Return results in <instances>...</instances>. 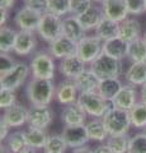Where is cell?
Segmentation results:
<instances>
[{"label": "cell", "mask_w": 146, "mask_h": 153, "mask_svg": "<svg viewBox=\"0 0 146 153\" xmlns=\"http://www.w3.org/2000/svg\"><path fill=\"white\" fill-rule=\"evenodd\" d=\"M142 37H144V38H145V41H146V32H145V35H144V36H142Z\"/></svg>", "instance_id": "cell-52"}, {"label": "cell", "mask_w": 146, "mask_h": 153, "mask_svg": "<svg viewBox=\"0 0 146 153\" xmlns=\"http://www.w3.org/2000/svg\"><path fill=\"white\" fill-rule=\"evenodd\" d=\"M145 133H146V129H145Z\"/></svg>", "instance_id": "cell-53"}, {"label": "cell", "mask_w": 146, "mask_h": 153, "mask_svg": "<svg viewBox=\"0 0 146 153\" xmlns=\"http://www.w3.org/2000/svg\"><path fill=\"white\" fill-rule=\"evenodd\" d=\"M40 37L46 42L51 44L56 38L62 36V19L59 16L46 12L42 14L40 26L37 28Z\"/></svg>", "instance_id": "cell-5"}, {"label": "cell", "mask_w": 146, "mask_h": 153, "mask_svg": "<svg viewBox=\"0 0 146 153\" xmlns=\"http://www.w3.org/2000/svg\"><path fill=\"white\" fill-rule=\"evenodd\" d=\"M7 147L9 148V151L12 153H19L23 148L27 147V138H26V131H14L12 134H9V137L7 138Z\"/></svg>", "instance_id": "cell-33"}, {"label": "cell", "mask_w": 146, "mask_h": 153, "mask_svg": "<svg viewBox=\"0 0 146 153\" xmlns=\"http://www.w3.org/2000/svg\"><path fill=\"white\" fill-rule=\"evenodd\" d=\"M93 1H97V3H103V0H93Z\"/></svg>", "instance_id": "cell-51"}, {"label": "cell", "mask_w": 146, "mask_h": 153, "mask_svg": "<svg viewBox=\"0 0 146 153\" xmlns=\"http://www.w3.org/2000/svg\"><path fill=\"white\" fill-rule=\"evenodd\" d=\"M19 153H37V152H36V148H33V147H29V146H27V147H24V148H23V149H22Z\"/></svg>", "instance_id": "cell-49"}, {"label": "cell", "mask_w": 146, "mask_h": 153, "mask_svg": "<svg viewBox=\"0 0 146 153\" xmlns=\"http://www.w3.org/2000/svg\"><path fill=\"white\" fill-rule=\"evenodd\" d=\"M131 138L127 134H117V135H109L107 139V144L109 146L114 153H127L128 152Z\"/></svg>", "instance_id": "cell-34"}, {"label": "cell", "mask_w": 146, "mask_h": 153, "mask_svg": "<svg viewBox=\"0 0 146 153\" xmlns=\"http://www.w3.org/2000/svg\"><path fill=\"white\" fill-rule=\"evenodd\" d=\"M127 51H128V42H126L120 36L103 42V52L117 60H122L127 56Z\"/></svg>", "instance_id": "cell-21"}, {"label": "cell", "mask_w": 146, "mask_h": 153, "mask_svg": "<svg viewBox=\"0 0 146 153\" xmlns=\"http://www.w3.org/2000/svg\"><path fill=\"white\" fill-rule=\"evenodd\" d=\"M79 93H90L98 92V87L101 83V78L92 69H85L80 75L74 79Z\"/></svg>", "instance_id": "cell-15"}, {"label": "cell", "mask_w": 146, "mask_h": 153, "mask_svg": "<svg viewBox=\"0 0 146 153\" xmlns=\"http://www.w3.org/2000/svg\"><path fill=\"white\" fill-rule=\"evenodd\" d=\"M1 119L10 128H19L28 123V110L21 103H15L4 111Z\"/></svg>", "instance_id": "cell-16"}, {"label": "cell", "mask_w": 146, "mask_h": 153, "mask_svg": "<svg viewBox=\"0 0 146 153\" xmlns=\"http://www.w3.org/2000/svg\"><path fill=\"white\" fill-rule=\"evenodd\" d=\"M26 7L43 14L48 12V0H26Z\"/></svg>", "instance_id": "cell-41"}, {"label": "cell", "mask_w": 146, "mask_h": 153, "mask_svg": "<svg viewBox=\"0 0 146 153\" xmlns=\"http://www.w3.org/2000/svg\"><path fill=\"white\" fill-rule=\"evenodd\" d=\"M26 138H27V144L29 147H33L36 149L45 148L48 135L45 131V129H37V128H28L26 130Z\"/></svg>", "instance_id": "cell-30"}, {"label": "cell", "mask_w": 146, "mask_h": 153, "mask_svg": "<svg viewBox=\"0 0 146 153\" xmlns=\"http://www.w3.org/2000/svg\"><path fill=\"white\" fill-rule=\"evenodd\" d=\"M85 30L79 22L78 17L75 16H69L62 19V35L67 36L71 38L73 41L79 42L85 37Z\"/></svg>", "instance_id": "cell-20"}, {"label": "cell", "mask_w": 146, "mask_h": 153, "mask_svg": "<svg viewBox=\"0 0 146 153\" xmlns=\"http://www.w3.org/2000/svg\"><path fill=\"white\" fill-rule=\"evenodd\" d=\"M48 52L52 55L55 59L62 60L67 56L76 55L78 52V42L73 41L71 38H69L67 36H60L59 38H56L55 41H52L48 46Z\"/></svg>", "instance_id": "cell-11"}, {"label": "cell", "mask_w": 146, "mask_h": 153, "mask_svg": "<svg viewBox=\"0 0 146 153\" xmlns=\"http://www.w3.org/2000/svg\"><path fill=\"white\" fill-rule=\"evenodd\" d=\"M26 93L32 105H50L56 96V88L52 79L32 78L27 84Z\"/></svg>", "instance_id": "cell-1"}, {"label": "cell", "mask_w": 146, "mask_h": 153, "mask_svg": "<svg viewBox=\"0 0 146 153\" xmlns=\"http://www.w3.org/2000/svg\"><path fill=\"white\" fill-rule=\"evenodd\" d=\"M130 117L132 126L137 129H146V103L137 102L130 110Z\"/></svg>", "instance_id": "cell-32"}, {"label": "cell", "mask_w": 146, "mask_h": 153, "mask_svg": "<svg viewBox=\"0 0 146 153\" xmlns=\"http://www.w3.org/2000/svg\"><path fill=\"white\" fill-rule=\"evenodd\" d=\"M104 17L102 8H98L95 5H93L92 8H89L87 12H84L81 16H79L78 19L81 23V26L84 27L85 31H90V30H95L98 25L101 23V21Z\"/></svg>", "instance_id": "cell-25"}, {"label": "cell", "mask_w": 146, "mask_h": 153, "mask_svg": "<svg viewBox=\"0 0 146 153\" xmlns=\"http://www.w3.org/2000/svg\"><path fill=\"white\" fill-rule=\"evenodd\" d=\"M94 153H114L113 149L106 143V144H102V146H98L95 149H94Z\"/></svg>", "instance_id": "cell-44"}, {"label": "cell", "mask_w": 146, "mask_h": 153, "mask_svg": "<svg viewBox=\"0 0 146 153\" xmlns=\"http://www.w3.org/2000/svg\"><path fill=\"white\" fill-rule=\"evenodd\" d=\"M120 37L126 42H132L141 37V25L135 18H126L120 23Z\"/></svg>", "instance_id": "cell-23"}, {"label": "cell", "mask_w": 146, "mask_h": 153, "mask_svg": "<svg viewBox=\"0 0 146 153\" xmlns=\"http://www.w3.org/2000/svg\"><path fill=\"white\" fill-rule=\"evenodd\" d=\"M15 93L12 89H7V88H1L0 91V107L7 110L8 107L15 105Z\"/></svg>", "instance_id": "cell-40"}, {"label": "cell", "mask_w": 146, "mask_h": 153, "mask_svg": "<svg viewBox=\"0 0 146 153\" xmlns=\"http://www.w3.org/2000/svg\"><path fill=\"white\" fill-rule=\"evenodd\" d=\"M62 137L70 148H79L85 146L89 139L85 125H65Z\"/></svg>", "instance_id": "cell-12"}, {"label": "cell", "mask_w": 146, "mask_h": 153, "mask_svg": "<svg viewBox=\"0 0 146 153\" xmlns=\"http://www.w3.org/2000/svg\"><path fill=\"white\" fill-rule=\"evenodd\" d=\"M90 69L101 79L118 78L122 70V64H121V60H117L114 57L102 52L90 64Z\"/></svg>", "instance_id": "cell-4"}, {"label": "cell", "mask_w": 146, "mask_h": 153, "mask_svg": "<svg viewBox=\"0 0 146 153\" xmlns=\"http://www.w3.org/2000/svg\"><path fill=\"white\" fill-rule=\"evenodd\" d=\"M67 144L65 142L62 134H54L48 135V139L45 146V153H65Z\"/></svg>", "instance_id": "cell-35"}, {"label": "cell", "mask_w": 146, "mask_h": 153, "mask_svg": "<svg viewBox=\"0 0 146 153\" xmlns=\"http://www.w3.org/2000/svg\"><path fill=\"white\" fill-rule=\"evenodd\" d=\"M78 102L81 105L88 115H90L93 117H99V119L104 116L112 107H114L113 101H107L98 92L79 93Z\"/></svg>", "instance_id": "cell-3"}, {"label": "cell", "mask_w": 146, "mask_h": 153, "mask_svg": "<svg viewBox=\"0 0 146 153\" xmlns=\"http://www.w3.org/2000/svg\"><path fill=\"white\" fill-rule=\"evenodd\" d=\"M9 128L10 126L1 119V121H0V139H1V142L7 140V138L9 137Z\"/></svg>", "instance_id": "cell-43"}, {"label": "cell", "mask_w": 146, "mask_h": 153, "mask_svg": "<svg viewBox=\"0 0 146 153\" xmlns=\"http://www.w3.org/2000/svg\"><path fill=\"white\" fill-rule=\"evenodd\" d=\"M0 153H12V152L9 151L7 144H1V147H0Z\"/></svg>", "instance_id": "cell-50"}, {"label": "cell", "mask_w": 146, "mask_h": 153, "mask_svg": "<svg viewBox=\"0 0 146 153\" xmlns=\"http://www.w3.org/2000/svg\"><path fill=\"white\" fill-rule=\"evenodd\" d=\"M104 126L109 135H117V134H127L130 130L131 117L130 111L117 107H112L104 116L102 117Z\"/></svg>", "instance_id": "cell-2"}, {"label": "cell", "mask_w": 146, "mask_h": 153, "mask_svg": "<svg viewBox=\"0 0 146 153\" xmlns=\"http://www.w3.org/2000/svg\"><path fill=\"white\" fill-rule=\"evenodd\" d=\"M127 12L131 16H140L146 12V0H126Z\"/></svg>", "instance_id": "cell-39"}, {"label": "cell", "mask_w": 146, "mask_h": 153, "mask_svg": "<svg viewBox=\"0 0 146 153\" xmlns=\"http://www.w3.org/2000/svg\"><path fill=\"white\" fill-rule=\"evenodd\" d=\"M14 3H15V0H0V8L9 10L14 7Z\"/></svg>", "instance_id": "cell-45"}, {"label": "cell", "mask_w": 146, "mask_h": 153, "mask_svg": "<svg viewBox=\"0 0 146 153\" xmlns=\"http://www.w3.org/2000/svg\"><path fill=\"white\" fill-rule=\"evenodd\" d=\"M95 36H98L101 40L104 42L111 38L120 36V22L112 21V19L103 17L101 23L95 28Z\"/></svg>", "instance_id": "cell-24"}, {"label": "cell", "mask_w": 146, "mask_h": 153, "mask_svg": "<svg viewBox=\"0 0 146 153\" xmlns=\"http://www.w3.org/2000/svg\"><path fill=\"white\" fill-rule=\"evenodd\" d=\"M127 57L132 63H146V41L144 37L130 42Z\"/></svg>", "instance_id": "cell-29"}, {"label": "cell", "mask_w": 146, "mask_h": 153, "mask_svg": "<svg viewBox=\"0 0 146 153\" xmlns=\"http://www.w3.org/2000/svg\"><path fill=\"white\" fill-rule=\"evenodd\" d=\"M127 153H146V133H139L131 137Z\"/></svg>", "instance_id": "cell-37"}, {"label": "cell", "mask_w": 146, "mask_h": 153, "mask_svg": "<svg viewBox=\"0 0 146 153\" xmlns=\"http://www.w3.org/2000/svg\"><path fill=\"white\" fill-rule=\"evenodd\" d=\"M137 92H136V87L131 84H126L121 88V91L118 92V94L113 100V105L117 108H122L126 110V111H130L131 108L137 102Z\"/></svg>", "instance_id": "cell-18"}, {"label": "cell", "mask_w": 146, "mask_h": 153, "mask_svg": "<svg viewBox=\"0 0 146 153\" xmlns=\"http://www.w3.org/2000/svg\"><path fill=\"white\" fill-rule=\"evenodd\" d=\"M36 45H37V41H36L33 32L19 31L18 32L17 41H15V45H14L13 51L15 52L17 55L26 56V55H29L31 52L36 49Z\"/></svg>", "instance_id": "cell-19"}, {"label": "cell", "mask_w": 146, "mask_h": 153, "mask_svg": "<svg viewBox=\"0 0 146 153\" xmlns=\"http://www.w3.org/2000/svg\"><path fill=\"white\" fill-rule=\"evenodd\" d=\"M28 75H29V66L26 63H17L13 66V69L1 75V79H0L1 88L15 91L26 82Z\"/></svg>", "instance_id": "cell-8"}, {"label": "cell", "mask_w": 146, "mask_h": 153, "mask_svg": "<svg viewBox=\"0 0 146 153\" xmlns=\"http://www.w3.org/2000/svg\"><path fill=\"white\" fill-rule=\"evenodd\" d=\"M41 18H42V13L24 5L17 12L14 21H15V25L19 27L21 31L34 32L40 26Z\"/></svg>", "instance_id": "cell-10"}, {"label": "cell", "mask_w": 146, "mask_h": 153, "mask_svg": "<svg viewBox=\"0 0 146 153\" xmlns=\"http://www.w3.org/2000/svg\"><path fill=\"white\" fill-rule=\"evenodd\" d=\"M103 52V41L98 36H85L78 42L76 55L85 64H92Z\"/></svg>", "instance_id": "cell-7"}, {"label": "cell", "mask_w": 146, "mask_h": 153, "mask_svg": "<svg viewBox=\"0 0 146 153\" xmlns=\"http://www.w3.org/2000/svg\"><path fill=\"white\" fill-rule=\"evenodd\" d=\"M18 32L13 28H9L3 26L0 30V51L9 54L10 51L14 50V45L17 41Z\"/></svg>", "instance_id": "cell-31"}, {"label": "cell", "mask_w": 146, "mask_h": 153, "mask_svg": "<svg viewBox=\"0 0 146 153\" xmlns=\"http://www.w3.org/2000/svg\"><path fill=\"white\" fill-rule=\"evenodd\" d=\"M79 91L75 85L74 80H65L60 83V85L56 89V98L61 105H70L73 102H76L79 98Z\"/></svg>", "instance_id": "cell-22"}, {"label": "cell", "mask_w": 146, "mask_h": 153, "mask_svg": "<svg viewBox=\"0 0 146 153\" xmlns=\"http://www.w3.org/2000/svg\"><path fill=\"white\" fill-rule=\"evenodd\" d=\"M31 71L33 74V78L54 79L55 76L54 56L46 51L36 52L31 61Z\"/></svg>", "instance_id": "cell-6"}, {"label": "cell", "mask_w": 146, "mask_h": 153, "mask_svg": "<svg viewBox=\"0 0 146 153\" xmlns=\"http://www.w3.org/2000/svg\"><path fill=\"white\" fill-rule=\"evenodd\" d=\"M48 12L59 17L70 14V0H48Z\"/></svg>", "instance_id": "cell-36"}, {"label": "cell", "mask_w": 146, "mask_h": 153, "mask_svg": "<svg viewBox=\"0 0 146 153\" xmlns=\"http://www.w3.org/2000/svg\"><path fill=\"white\" fill-rule=\"evenodd\" d=\"M0 13H1V19H0V23H1V27L7 23V19H8V10L7 9H3L0 8Z\"/></svg>", "instance_id": "cell-47"}, {"label": "cell", "mask_w": 146, "mask_h": 153, "mask_svg": "<svg viewBox=\"0 0 146 153\" xmlns=\"http://www.w3.org/2000/svg\"><path fill=\"white\" fill-rule=\"evenodd\" d=\"M73 153H94V151L90 149V148L87 147V146H83V147L75 148V149L73 151Z\"/></svg>", "instance_id": "cell-46"}, {"label": "cell", "mask_w": 146, "mask_h": 153, "mask_svg": "<svg viewBox=\"0 0 146 153\" xmlns=\"http://www.w3.org/2000/svg\"><path fill=\"white\" fill-rule=\"evenodd\" d=\"M87 115V111L76 101L65 106L62 111V121L65 123V125H84Z\"/></svg>", "instance_id": "cell-17"}, {"label": "cell", "mask_w": 146, "mask_h": 153, "mask_svg": "<svg viewBox=\"0 0 146 153\" xmlns=\"http://www.w3.org/2000/svg\"><path fill=\"white\" fill-rule=\"evenodd\" d=\"M85 63L80 59L78 55L67 56L60 61L59 70L64 76H66L67 79H75L78 75H80L85 70Z\"/></svg>", "instance_id": "cell-14"}, {"label": "cell", "mask_w": 146, "mask_h": 153, "mask_svg": "<svg viewBox=\"0 0 146 153\" xmlns=\"http://www.w3.org/2000/svg\"><path fill=\"white\" fill-rule=\"evenodd\" d=\"M102 10L104 17L116 22H123L128 16L126 7V0H103Z\"/></svg>", "instance_id": "cell-13"}, {"label": "cell", "mask_w": 146, "mask_h": 153, "mask_svg": "<svg viewBox=\"0 0 146 153\" xmlns=\"http://www.w3.org/2000/svg\"><path fill=\"white\" fill-rule=\"evenodd\" d=\"M92 7L93 0H70V14L79 17Z\"/></svg>", "instance_id": "cell-38"}, {"label": "cell", "mask_w": 146, "mask_h": 153, "mask_svg": "<svg viewBox=\"0 0 146 153\" xmlns=\"http://www.w3.org/2000/svg\"><path fill=\"white\" fill-rule=\"evenodd\" d=\"M85 128H87V133L90 140L103 142V140H107L108 137H109V134H108L107 129L104 126V123L99 117H95L89 123H87Z\"/></svg>", "instance_id": "cell-28"}, {"label": "cell", "mask_w": 146, "mask_h": 153, "mask_svg": "<svg viewBox=\"0 0 146 153\" xmlns=\"http://www.w3.org/2000/svg\"><path fill=\"white\" fill-rule=\"evenodd\" d=\"M122 87H123V85H122L121 80L118 78L101 79L99 87H98V93L104 100H107V101H113Z\"/></svg>", "instance_id": "cell-27"}, {"label": "cell", "mask_w": 146, "mask_h": 153, "mask_svg": "<svg viewBox=\"0 0 146 153\" xmlns=\"http://www.w3.org/2000/svg\"><path fill=\"white\" fill-rule=\"evenodd\" d=\"M54 112L48 105H32L28 110V125L31 128L46 129L51 125Z\"/></svg>", "instance_id": "cell-9"}, {"label": "cell", "mask_w": 146, "mask_h": 153, "mask_svg": "<svg viewBox=\"0 0 146 153\" xmlns=\"http://www.w3.org/2000/svg\"><path fill=\"white\" fill-rule=\"evenodd\" d=\"M125 76L128 84L134 87H142L146 83V63H132Z\"/></svg>", "instance_id": "cell-26"}, {"label": "cell", "mask_w": 146, "mask_h": 153, "mask_svg": "<svg viewBox=\"0 0 146 153\" xmlns=\"http://www.w3.org/2000/svg\"><path fill=\"white\" fill-rule=\"evenodd\" d=\"M15 64L17 63H14L12 56H9L8 54H5V52H1V56H0V65H1L0 73H1V75L8 73L10 69H13V66Z\"/></svg>", "instance_id": "cell-42"}, {"label": "cell", "mask_w": 146, "mask_h": 153, "mask_svg": "<svg viewBox=\"0 0 146 153\" xmlns=\"http://www.w3.org/2000/svg\"><path fill=\"white\" fill-rule=\"evenodd\" d=\"M140 96H141V102L146 103V83L141 87V91H140Z\"/></svg>", "instance_id": "cell-48"}]
</instances>
